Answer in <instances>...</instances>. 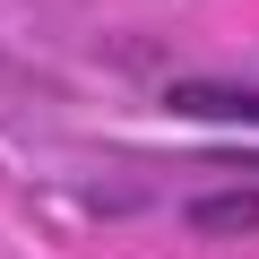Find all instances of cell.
I'll return each mask as SVG.
<instances>
[{"label": "cell", "instance_id": "2", "mask_svg": "<svg viewBox=\"0 0 259 259\" xmlns=\"http://www.w3.org/2000/svg\"><path fill=\"white\" fill-rule=\"evenodd\" d=\"M199 233H259V190H225V199H190Z\"/></svg>", "mask_w": 259, "mask_h": 259}, {"label": "cell", "instance_id": "1", "mask_svg": "<svg viewBox=\"0 0 259 259\" xmlns=\"http://www.w3.org/2000/svg\"><path fill=\"white\" fill-rule=\"evenodd\" d=\"M173 112H190V121H259V87H216V78H182V87H173Z\"/></svg>", "mask_w": 259, "mask_h": 259}]
</instances>
